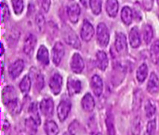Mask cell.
I'll list each match as a JSON object with an SVG mask.
<instances>
[{
	"label": "cell",
	"instance_id": "1",
	"mask_svg": "<svg viewBox=\"0 0 159 135\" xmlns=\"http://www.w3.org/2000/svg\"><path fill=\"white\" fill-rule=\"evenodd\" d=\"M96 40H97L98 44L102 47H105L109 44V40H110L109 30H108V27L106 26V24L103 22L99 23L97 26Z\"/></svg>",
	"mask_w": 159,
	"mask_h": 135
},
{
	"label": "cell",
	"instance_id": "2",
	"mask_svg": "<svg viewBox=\"0 0 159 135\" xmlns=\"http://www.w3.org/2000/svg\"><path fill=\"white\" fill-rule=\"evenodd\" d=\"M62 34H63V39L66 42L67 44H69L70 46L74 47V48H80V41L77 37V35L74 32V31L69 28V27H65L62 31Z\"/></svg>",
	"mask_w": 159,
	"mask_h": 135
},
{
	"label": "cell",
	"instance_id": "3",
	"mask_svg": "<svg viewBox=\"0 0 159 135\" xmlns=\"http://www.w3.org/2000/svg\"><path fill=\"white\" fill-rule=\"evenodd\" d=\"M94 33H95V30L91 22H89L88 19H84L80 30L81 39L85 42H89L92 39Z\"/></svg>",
	"mask_w": 159,
	"mask_h": 135
},
{
	"label": "cell",
	"instance_id": "4",
	"mask_svg": "<svg viewBox=\"0 0 159 135\" xmlns=\"http://www.w3.org/2000/svg\"><path fill=\"white\" fill-rule=\"evenodd\" d=\"M64 46L62 44V43L61 42H57L54 46H53V49H52V61L53 63L58 66L61 64L63 57H64Z\"/></svg>",
	"mask_w": 159,
	"mask_h": 135
},
{
	"label": "cell",
	"instance_id": "5",
	"mask_svg": "<svg viewBox=\"0 0 159 135\" xmlns=\"http://www.w3.org/2000/svg\"><path fill=\"white\" fill-rule=\"evenodd\" d=\"M85 63L82 57L78 53H75L71 58V70L73 72L79 74L84 70Z\"/></svg>",
	"mask_w": 159,
	"mask_h": 135
},
{
	"label": "cell",
	"instance_id": "6",
	"mask_svg": "<svg viewBox=\"0 0 159 135\" xmlns=\"http://www.w3.org/2000/svg\"><path fill=\"white\" fill-rule=\"evenodd\" d=\"M67 16L69 20L72 23H76L79 19L80 14H81V8L80 6L77 3H73L67 6Z\"/></svg>",
	"mask_w": 159,
	"mask_h": 135
},
{
	"label": "cell",
	"instance_id": "7",
	"mask_svg": "<svg viewBox=\"0 0 159 135\" xmlns=\"http://www.w3.org/2000/svg\"><path fill=\"white\" fill-rule=\"evenodd\" d=\"M116 49L118 53L124 54L128 51V42L127 37L123 32H116V42H115Z\"/></svg>",
	"mask_w": 159,
	"mask_h": 135
},
{
	"label": "cell",
	"instance_id": "8",
	"mask_svg": "<svg viewBox=\"0 0 159 135\" xmlns=\"http://www.w3.org/2000/svg\"><path fill=\"white\" fill-rule=\"evenodd\" d=\"M62 77L59 73H54L49 79V87L54 95H59L62 86Z\"/></svg>",
	"mask_w": 159,
	"mask_h": 135
},
{
	"label": "cell",
	"instance_id": "9",
	"mask_svg": "<svg viewBox=\"0 0 159 135\" xmlns=\"http://www.w3.org/2000/svg\"><path fill=\"white\" fill-rule=\"evenodd\" d=\"M71 111V103L66 100H62L57 108V113H58V118L60 119L61 121H64L66 118L68 117L69 113Z\"/></svg>",
	"mask_w": 159,
	"mask_h": 135
},
{
	"label": "cell",
	"instance_id": "10",
	"mask_svg": "<svg viewBox=\"0 0 159 135\" xmlns=\"http://www.w3.org/2000/svg\"><path fill=\"white\" fill-rule=\"evenodd\" d=\"M35 44H36V38L34 34L29 33L24 40V44H23V52L27 55V56H31L35 48Z\"/></svg>",
	"mask_w": 159,
	"mask_h": 135
},
{
	"label": "cell",
	"instance_id": "11",
	"mask_svg": "<svg viewBox=\"0 0 159 135\" xmlns=\"http://www.w3.org/2000/svg\"><path fill=\"white\" fill-rule=\"evenodd\" d=\"M24 67H25V64H24V61L22 59H18V60L14 61L9 66V69H8L9 75L13 79L17 78L22 72V70H24Z\"/></svg>",
	"mask_w": 159,
	"mask_h": 135
},
{
	"label": "cell",
	"instance_id": "12",
	"mask_svg": "<svg viewBox=\"0 0 159 135\" xmlns=\"http://www.w3.org/2000/svg\"><path fill=\"white\" fill-rule=\"evenodd\" d=\"M30 77L32 78L34 84V88L37 91H40L43 87H44V77L41 74V72L37 70H35L34 68H32L31 72H30Z\"/></svg>",
	"mask_w": 159,
	"mask_h": 135
},
{
	"label": "cell",
	"instance_id": "13",
	"mask_svg": "<svg viewBox=\"0 0 159 135\" xmlns=\"http://www.w3.org/2000/svg\"><path fill=\"white\" fill-rule=\"evenodd\" d=\"M129 44L133 48H138L142 44L141 32L138 27H133L129 32Z\"/></svg>",
	"mask_w": 159,
	"mask_h": 135
},
{
	"label": "cell",
	"instance_id": "14",
	"mask_svg": "<svg viewBox=\"0 0 159 135\" xmlns=\"http://www.w3.org/2000/svg\"><path fill=\"white\" fill-rule=\"evenodd\" d=\"M90 85H91V89L93 91V93L95 94V95L100 96L102 94L103 91V82L102 78L99 75H93L90 81Z\"/></svg>",
	"mask_w": 159,
	"mask_h": 135
},
{
	"label": "cell",
	"instance_id": "15",
	"mask_svg": "<svg viewBox=\"0 0 159 135\" xmlns=\"http://www.w3.org/2000/svg\"><path fill=\"white\" fill-rule=\"evenodd\" d=\"M54 104L50 98H45L40 103V111L45 117H50L53 114Z\"/></svg>",
	"mask_w": 159,
	"mask_h": 135
},
{
	"label": "cell",
	"instance_id": "16",
	"mask_svg": "<svg viewBox=\"0 0 159 135\" xmlns=\"http://www.w3.org/2000/svg\"><path fill=\"white\" fill-rule=\"evenodd\" d=\"M2 97H3V102L5 103V105H8L16 100L17 97H16V93H15V90L12 86H7L4 88L3 90V94H2Z\"/></svg>",
	"mask_w": 159,
	"mask_h": 135
},
{
	"label": "cell",
	"instance_id": "17",
	"mask_svg": "<svg viewBox=\"0 0 159 135\" xmlns=\"http://www.w3.org/2000/svg\"><path fill=\"white\" fill-rule=\"evenodd\" d=\"M81 82L76 78H69L67 82V90L70 95L78 94L81 91Z\"/></svg>",
	"mask_w": 159,
	"mask_h": 135
},
{
	"label": "cell",
	"instance_id": "18",
	"mask_svg": "<svg viewBox=\"0 0 159 135\" xmlns=\"http://www.w3.org/2000/svg\"><path fill=\"white\" fill-rule=\"evenodd\" d=\"M105 10L110 18H116L119 10V3L117 0H106Z\"/></svg>",
	"mask_w": 159,
	"mask_h": 135
},
{
	"label": "cell",
	"instance_id": "19",
	"mask_svg": "<svg viewBox=\"0 0 159 135\" xmlns=\"http://www.w3.org/2000/svg\"><path fill=\"white\" fill-rule=\"evenodd\" d=\"M147 91L152 95L159 93V78L155 72H152L149 77V81L147 83Z\"/></svg>",
	"mask_w": 159,
	"mask_h": 135
},
{
	"label": "cell",
	"instance_id": "20",
	"mask_svg": "<svg viewBox=\"0 0 159 135\" xmlns=\"http://www.w3.org/2000/svg\"><path fill=\"white\" fill-rule=\"evenodd\" d=\"M36 59L43 66L48 65V63H49V55H48V49H47V47L45 45H40V47L38 48V51H37V54H36Z\"/></svg>",
	"mask_w": 159,
	"mask_h": 135
},
{
	"label": "cell",
	"instance_id": "21",
	"mask_svg": "<svg viewBox=\"0 0 159 135\" xmlns=\"http://www.w3.org/2000/svg\"><path fill=\"white\" fill-rule=\"evenodd\" d=\"M121 19L127 26L130 25L134 19V12L129 6H124L121 10Z\"/></svg>",
	"mask_w": 159,
	"mask_h": 135
},
{
	"label": "cell",
	"instance_id": "22",
	"mask_svg": "<svg viewBox=\"0 0 159 135\" xmlns=\"http://www.w3.org/2000/svg\"><path fill=\"white\" fill-rule=\"evenodd\" d=\"M96 60H97V66L98 68L104 71L107 67H108V63H109V60H108V57L106 55V53L104 51H98L97 54H96Z\"/></svg>",
	"mask_w": 159,
	"mask_h": 135
},
{
	"label": "cell",
	"instance_id": "23",
	"mask_svg": "<svg viewBox=\"0 0 159 135\" xmlns=\"http://www.w3.org/2000/svg\"><path fill=\"white\" fill-rule=\"evenodd\" d=\"M81 105H82V108H83V109L85 111L91 112L94 109V108H95V101H94L92 95L90 94L85 95L84 97L82 98Z\"/></svg>",
	"mask_w": 159,
	"mask_h": 135
},
{
	"label": "cell",
	"instance_id": "24",
	"mask_svg": "<svg viewBox=\"0 0 159 135\" xmlns=\"http://www.w3.org/2000/svg\"><path fill=\"white\" fill-rule=\"evenodd\" d=\"M143 40L145 44H149L154 37V30L150 24H144L142 29Z\"/></svg>",
	"mask_w": 159,
	"mask_h": 135
},
{
	"label": "cell",
	"instance_id": "25",
	"mask_svg": "<svg viewBox=\"0 0 159 135\" xmlns=\"http://www.w3.org/2000/svg\"><path fill=\"white\" fill-rule=\"evenodd\" d=\"M150 57L154 64L159 65V39L156 40L152 44L150 49Z\"/></svg>",
	"mask_w": 159,
	"mask_h": 135
},
{
	"label": "cell",
	"instance_id": "26",
	"mask_svg": "<svg viewBox=\"0 0 159 135\" xmlns=\"http://www.w3.org/2000/svg\"><path fill=\"white\" fill-rule=\"evenodd\" d=\"M148 76V68L146 64H142L138 70H137V73H136V78L138 80V82H143L145 81V79Z\"/></svg>",
	"mask_w": 159,
	"mask_h": 135
},
{
	"label": "cell",
	"instance_id": "27",
	"mask_svg": "<svg viewBox=\"0 0 159 135\" xmlns=\"http://www.w3.org/2000/svg\"><path fill=\"white\" fill-rule=\"evenodd\" d=\"M45 132L47 135H58L59 128L55 121L48 120L45 124Z\"/></svg>",
	"mask_w": 159,
	"mask_h": 135
},
{
	"label": "cell",
	"instance_id": "28",
	"mask_svg": "<svg viewBox=\"0 0 159 135\" xmlns=\"http://www.w3.org/2000/svg\"><path fill=\"white\" fill-rule=\"evenodd\" d=\"M31 84H32L31 77L29 75H25L20 82V90L21 91V93L24 95L29 93L31 89Z\"/></svg>",
	"mask_w": 159,
	"mask_h": 135
},
{
	"label": "cell",
	"instance_id": "29",
	"mask_svg": "<svg viewBox=\"0 0 159 135\" xmlns=\"http://www.w3.org/2000/svg\"><path fill=\"white\" fill-rule=\"evenodd\" d=\"M89 6L94 15H99L102 9V0H89Z\"/></svg>",
	"mask_w": 159,
	"mask_h": 135
},
{
	"label": "cell",
	"instance_id": "30",
	"mask_svg": "<svg viewBox=\"0 0 159 135\" xmlns=\"http://www.w3.org/2000/svg\"><path fill=\"white\" fill-rule=\"evenodd\" d=\"M105 122H106L108 135H116V130H115V125H114V119H113V115L111 113L107 114Z\"/></svg>",
	"mask_w": 159,
	"mask_h": 135
},
{
	"label": "cell",
	"instance_id": "31",
	"mask_svg": "<svg viewBox=\"0 0 159 135\" xmlns=\"http://www.w3.org/2000/svg\"><path fill=\"white\" fill-rule=\"evenodd\" d=\"M25 127L26 130L28 132V133L30 135H35L37 132V124L36 122L33 120V119H28L25 122Z\"/></svg>",
	"mask_w": 159,
	"mask_h": 135
},
{
	"label": "cell",
	"instance_id": "32",
	"mask_svg": "<svg viewBox=\"0 0 159 135\" xmlns=\"http://www.w3.org/2000/svg\"><path fill=\"white\" fill-rule=\"evenodd\" d=\"M144 109H145L146 116H147L148 118H152V117L156 114V111H157L156 105H155L154 102H152L151 100H147V101H146Z\"/></svg>",
	"mask_w": 159,
	"mask_h": 135
},
{
	"label": "cell",
	"instance_id": "33",
	"mask_svg": "<svg viewBox=\"0 0 159 135\" xmlns=\"http://www.w3.org/2000/svg\"><path fill=\"white\" fill-rule=\"evenodd\" d=\"M11 5H12V8L15 14L20 15L22 13L23 8H24L23 0H11Z\"/></svg>",
	"mask_w": 159,
	"mask_h": 135
},
{
	"label": "cell",
	"instance_id": "34",
	"mask_svg": "<svg viewBox=\"0 0 159 135\" xmlns=\"http://www.w3.org/2000/svg\"><path fill=\"white\" fill-rule=\"evenodd\" d=\"M29 112L31 114V119H33L37 125L40 124V116H39V113H38V108H37V105L36 104H32V106L30 107L29 108Z\"/></svg>",
	"mask_w": 159,
	"mask_h": 135
},
{
	"label": "cell",
	"instance_id": "35",
	"mask_svg": "<svg viewBox=\"0 0 159 135\" xmlns=\"http://www.w3.org/2000/svg\"><path fill=\"white\" fill-rule=\"evenodd\" d=\"M9 18V9L7 5L5 2H2L1 4V21L4 23L6 20H7Z\"/></svg>",
	"mask_w": 159,
	"mask_h": 135
},
{
	"label": "cell",
	"instance_id": "36",
	"mask_svg": "<svg viewBox=\"0 0 159 135\" xmlns=\"http://www.w3.org/2000/svg\"><path fill=\"white\" fill-rule=\"evenodd\" d=\"M36 2H37L39 8L43 12H45V13L48 12L50 6H51V0H36Z\"/></svg>",
	"mask_w": 159,
	"mask_h": 135
},
{
	"label": "cell",
	"instance_id": "37",
	"mask_svg": "<svg viewBox=\"0 0 159 135\" xmlns=\"http://www.w3.org/2000/svg\"><path fill=\"white\" fill-rule=\"evenodd\" d=\"M35 23L40 32H42L45 28V19L41 13H37L35 16Z\"/></svg>",
	"mask_w": 159,
	"mask_h": 135
},
{
	"label": "cell",
	"instance_id": "38",
	"mask_svg": "<svg viewBox=\"0 0 159 135\" xmlns=\"http://www.w3.org/2000/svg\"><path fill=\"white\" fill-rule=\"evenodd\" d=\"M131 131H132V133L134 135L140 134V132H141V121H140L139 117H137V118H135L133 120Z\"/></svg>",
	"mask_w": 159,
	"mask_h": 135
},
{
	"label": "cell",
	"instance_id": "39",
	"mask_svg": "<svg viewBox=\"0 0 159 135\" xmlns=\"http://www.w3.org/2000/svg\"><path fill=\"white\" fill-rule=\"evenodd\" d=\"M157 130V121L155 120H150L147 123V128H146V132L148 135H154Z\"/></svg>",
	"mask_w": 159,
	"mask_h": 135
},
{
	"label": "cell",
	"instance_id": "40",
	"mask_svg": "<svg viewBox=\"0 0 159 135\" xmlns=\"http://www.w3.org/2000/svg\"><path fill=\"white\" fill-rule=\"evenodd\" d=\"M90 135H102V133H90Z\"/></svg>",
	"mask_w": 159,
	"mask_h": 135
},
{
	"label": "cell",
	"instance_id": "41",
	"mask_svg": "<svg viewBox=\"0 0 159 135\" xmlns=\"http://www.w3.org/2000/svg\"><path fill=\"white\" fill-rule=\"evenodd\" d=\"M63 135H70V134H69V133H65Z\"/></svg>",
	"mask_w": 159,
	"mask_h": 135
},
{
	"label": "cell",
	"instance_id": "42",
	"mask_svg": "<svg viewBox=\"0 0 159 135\" xmlns=\"http://www.w3.org/2000/svg\"><path fill=\"white\" fill-rule=\"evenodd\" d=\"M157 15H158V19H159V8H158V11H157Z\"/></svg>",
	"mask_w": 159,
	"mask_h": 135
},
{
	"label": "cell",
	"instance_id": "43",
	"mask_svg": "<svg viewBox=\"0 0 159 135\" xmlns=\"http://www.w3.org/2000/svg\"><path fill=\"white\" fill-rule=\"evenodd\" d=\"M157 4H158V6H159V0H157Z\"/></svg>",
	"mask_w": 159,
	"mask_h": 135
},
{
	"label": "cell",
	"instance_id": "44",
	"mask_svg": "<svg viewBox=\"0 0 159 135\" xmlns=\"http://www.w3.org/2000/svg\"><path fill=\"white\" fill-rule=\"evenodd\" d=\"M69 1H73V0H69Z\"/></svg>",
	"mask_w": 159,
	"mask_h": 135
}]
</instances>
